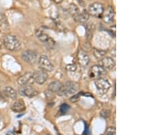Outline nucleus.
Masks as SVG:
<instances>
[{
    "label": "nucleus",
    "instance_id": "obj_1",
    "mask_svg": "<svg viewBox=\"0 0 153 135\" xmlns=\"http://www.w3.org/2000/svg\"><path fill=\"white\" fill-rule=\"evenodd\" d=\"M4 45L8 50L10 51H15L21 48V43L16 36L13 35H6L3 40Z\"/></svg>",
    "mask_w": 153,
    "mask_h": 135
},
{
    "label": "nucleus",
    "instance_id": "obj_2",
    "mask_svg": "<svg viewBox=\"0 0 153 135\" xmlns=\"http://www.w3.org/2000/svg\"><path fill=\"white\" fill-rule=\"evenodd\" d=\"M78 90V86L76 83L73 81H68L65 85H63L62 88L58 92L59 95H67L74 94Z\"/></svg>",
    "mask_w": 153,
    "mask_h": 135
},
{
    "label": "nucleus",
    "instance_id": "obj_3",
    "mask_svg": "<svg viewBox=\"0 0 153 135\" xmlns=\"http://www.w3.org/2000/svg\"><path fill=\"white\" fill-rule=\"evenodd\" d=\"M104 10L103 4L99 3V2H95V3L89 5L88 12L91 16L97 17V18H102Z\"/></svg>",
    "mask_w": 153,
    "mask_h": 135
},
{
    "label": "nucleus",
    "instance_id": "obj_4",
    "mask_svg": "<svg viewBox=\"0 0 153 135\" xmlns=\"http://www.w3.org/2000/svg\"><path fill=\"white\" fill-rule=\"evenodd\" d=\"M95 87L97 88L98 92L101 95H103L108 92L110 88V83L107 79L103 78H100L96 79L95 81Z\"/></svg>",
    "mask_w": 153,
    "mask_h": 135
},
{
    "label": "nucleus",
    "instance_id": "obj_5",
    "mask_svg": "<svg viewBox=\"0 0 153 135\" xmlns=\"http://www.w3.org/2000/svg\"><path fill=\"white\" fill-rule=\"evenodd\" d=\"M107 73L104 68H102L100 65H95L92 66L88 72V75L91 79H98V78H102Z\"/></svg>",
    "mask_w": 153,
    "mask_h": 135
},
{
    "label": "nucleus",
    "instance_id": "obj_6",
    "mask_svg": "<svg viewBox=\"0 0 153 135\" xmlns=\"http://www.w3.org/2000/svg\"><path fill=\"white\" fill-rule=\"evenodd\" d=\"M38 64L40 69L46 72H51L54 68L53 63L46 55H41L39 57Z\"/></svg>",
    "mask_w": 153,
    "mask_h": 135
},
{
    "label": "nucleus",
    "instance_id": "obj_7",
    "mask_svg": "<svg viewBox=\"0 0 153 135\" xmlns=\"http://www.w3.org/2000/svg\"><path fill=\"white\" fill-rule=\"evenodd\" d=\"M21 58L26 63L29 64H34L38 61V54L34 51L27 50L22 53Z\"/></svg>",
    "mask_w": 153,
    "mask_h": 135
},
{
    "label": "nucleus",
    "instance_id": "obj_8",
    "mask_svg": "<svg viewBox=\"0 0 153 135\" xmlns=\"http://www.w3.org/2000/svg\"><path fill=\"white\" fill-rule=\"evenodd\" d=\"M103 22L106 24H112L114 23L115 18V12L111 6L108 7L107 8L104 10L102 16Z\"/></svg>",
    "mask_w": 153,
    "mask_h": 135
},
{
    "label": "nucleus",
    "instance_id": "obj_9",
    "mask_svg": "<svg viewBox=\"0 0 153 135\" xmlns=\"http://www.w3.org/2000/svg\"><path fill=\"white\" fill-rule=\"evenodd\" d=\"M17 82H18L19 85L21 86L32 85V84L34 83L33 73L31 72L25 73L23 75H22L21 77H20L18 78Z\"/></svg>",
    "mask_w": 153,
    "mask_h": 135
},
{
    "label": "nucleus",
    "instance_id": "obj_10",
    "mask_svg": "<svg viewBox=\"0 0 153 135\" xmlns=\"http://www.w3.org/2000/svg\"><path fill=\"white\" fill-rule=\"evenodd\" d=\"M19 93L23 96L28 98L34 97L38 94V92H37L31 85L21 86L19 90Z\"/></svg>",
    "mask_w": 153,
    "mask_h": 135
},
{
    "label": "nucleus",
    "instance_id": "obj_11",
    "mask_svg": "<svg viewBox=\"0 0 153 135\" xmlns=\"http://www.w3.org/2000/svg\"><path fill=\"white\" fill-rule=\"evenodd\" d=\"M33 75L34 82H36L39 85H42L43 83L46 81L48 78L47 73L42 70L36 71V72L33 73Z\"/></svg>",
    "mask_w": 153,
    "mask_h": 135
},
{
    "label": "nucleus",
    "instance_id": "obj_12",
    "mask_svg": "<svg viewBox=\"0 0 153 135\" xmlns=\"http://www.w3.org/2000/svg\"><path fill=\"white\" fill-rule=\"evenodd\" d=\"M99 65L106 70H112L115 66V61L111 57H104L100 60Z\"/></svg>",
    "mask_w": 153,
    "mask_h": 135
},
{
    "label": "nucleus",
    "instance_id": "obj_13",
    "mask_svg": "<svg viewBox=\"0 0 153 135\" xmlns=\"http://www.w3.org/2000/svg\"><path fill=\"white\" fill-rule=\"evenodd\" d=\"M89 15L90 14H88V11L84 10L81 12H78V14H76L74 18L76 22H77L78 23L83 24L86 23L88 21V19H89Z\"/></svg>",
    "mask_w": 153,
    "mask_h": 135
},
{
    "label": "nucleus",
    "instance_id": "obj_14",
    "mask_svg": "<svg viewBox=\"0 0 153 135\" xmlns=\"http://www.w3.org/2000/svg\"><path fill=\"white\" fill-rule=\"evenodd\" d=\"M78 62L82 66H86L90 62V58L85 51L81 50L78 53Z\"/></svg>",
    "mask_w": 153,
    "mask_h": 135
},
{
    "label": "nucleus",
    "instance_id": "obj_15",
    "mask_svg": "<svg viewBox=\"0 0 153 135\" xmlns=\"http://www.w3.org/2000/svg\"><path fill=\"white\" fill-rule=\"evenodd\" d=\"M12 110L15 113H21L24 111L26 109L25 102L22 100H16L13 104H12L11 107Z\"/></svg>",
    "mask_w": 153,
    "mask_h": 135
},
{
    "label": "nucleus",
    "instance_id": "obj_16",
    "mask_svg": "<svg viewBox=\"0 0 153 135\" xmlns=\"http://www.w3.org/2000/svg\"><path fill=\"white\" fill-rule=\"evenodd\" d=\"M36 36L39 40L44 43H46L49 40V38H50V37L46 33L44 28H39L37 30Z\"/></svg>",
    "mask_w": 153,
    "mask_h": 135
},
{
    "label": "nucleus",
    "instance_id": "obj_17",
    "mask_svg": "<svg viewBox=\"0 0 153 135\" xmlns=\"http://www.w3.org/2000/svg\"><path fill=\"white\" fill-rule=\"evenodd\" d=\"M63 87V84L58 81H53L48 85V90L54 93H58Z\"/></svg>",
    "mask_w": 153,
    "mask_h": 135
},
{
    "label": "nucleus",
    "instance_id": "obj_18",
    "mask_svg": "<svg viewBox=\"0 0 153 135\" xmlns=\"http://www.w3.org/2000/svg\"><path fill=\"white\" fill-rule=\"evenodd\" d=\"M95 29V26L93 23H88L86 26V37L88 41H90L93 38Z\"/></svg>",
    "mask_w": 153,
    "mask_h": 135
},
{
    "label": "nucleus",
    "instance_id": "obj_19",
    "mask_svg": "<svg viewBox=\"0 0 153 135\" xmlns=\"http://www.w3.org/2000/svg\"><path fill=\"white\" fill-rule=\"evenodd\" d=\"M4 95H6L7 97H8L11 99H16L17 97V94L15 90L10 86H7L4 89Z\"/></svg>",
    "mask_w": 153,
    "mask_h": 135
},
{
    "label": "nucleus",
    "instance_id": "obj_20",
    "mask_svg": "<svg viewBox=\"0 0 153 135\" xmlns=\"http://www.w3.org/2000/svg\"><path fill=\"white\" fill-rule=\"evenodd\" d=\"M9 28L10 27L6 16L4 14H0V31H7L9 30Z\"/></svg>",
    "mask_w": 153,
    "mask_h": 135
},
{
    "label": "nucleus",
    "instance_id": "obj_21",
    "mask_svg": "<svg viewBox=\"0 0 153 135\" xmlns=\"http://www.w3.org/2000/svg\"><path fill=\"white\" fill-rule=\"evenodd\" d=\"M66 12L71 16L74 17L76 14H78L79 8L76 5L74 4H71L66 8Z\"/></svg>",
    "mask_w": 153,
    "mask_h": 135
},
{
    "label": "nucleus",
    "instance_id": "obj_22",
    "mask_svg": "<svg viewBox=\"0 0 153 135\" xmlns=\"http://www.w3.org/2000/svg\"><path fill=\"white\" fill-rule=\"evenodd\" d=\"M105 53L106 52L104 51L99 50V49L96 48L93 49V54H94L95 58L97 59V60H102L103 57H104Z\"/></svg>",
    "mask_w": 153,
    "mask_h": 135
},
{
    "label": "nucleus",
    "instance_id": "obj_23",
    "mask_svg": "<svg viewBox=\"0 0 153 135\" xmlns=\"http://www.w3.org/2000/svg\"><path fill=\"white\" fill-rule=\"evenodd\" d=\"M110 114H111L110 110L106 109L102 110V111L100 112V116L102 117V118H104V119L108 118V117L110 116Z\"/></svg>",
    "mask_w": 153,
    "mask_h": 135
},
{
    "label": "nucleus",
    "instance_id": "obj_24",
    "mask_svg": "<svg viewBox=\"0 0 153 135\" xmlns=\"http://www.w3.org/2000/svg\"><path fill=\"white\" fill-rule=\"evenodd\" d=\"M103 135H117V131L114 127H109Z\"/></svg>",
    "mask_w": 153,
    "mask_h": 135
},
{
    "label": "nucleus",
    "instance_id": "obj_25",
    "mask_svg": "<svg viewBox=\"0 0 153 135\" xmlns=\"http://www.w3.org/2000/svg\"><path fill=\"white\" fill-rule=\"evenodd\" d=\"M45 96L48 100H52L55 98V93L48 90L45 92Z\"/></svg>",
    "mask_w": 153,
    "mask_h": 135
},
{
    "label": "nucleus",
    "instance_id": "obj_26",
    "mask_svg": "<svg viewBox=\"0 0 153 135\" xmlns=\"http://www.w3.org/2000/svg\"><path fill=\"white\" fill-rule=\"evenodd\" d=\"M69 109H70V107H69V105L67 104H63L61 105L60 107V112L62 113L63 114L64 113H67Z\"/></svg>",
    "mask_w": 153,
    "mask_h": 135
},
{
    "label": "nucleus",
    "instance_id": "obj_27",
    "mask_svg": "<svg viewBox=\"0 0 153 135\" xmlns=\"http://www.w3.org/2000/svg\"><path fill=\"white\" fill-rule=\"evenodd\" d=\"M45 44L48 48L51 49L54 47V46H55V41H54L51 38H49V40L46 42Z\"/></svg>",
    "mask_w": 153,
    "mask_h": 135
},
{
    "label": "nucleus",
    "instance_id": "obj_28",
    "mask_svg": "<svg viewBox=\"0 0 153 135\" xmlns=\"http://www.w3.org/2000/svg\"><path fill=\"white\" fill-rule=\"evenodd\" d=\"M66 68H67V70L70 71H72L73 72V71H75L76 70V69H77V66H76V65L74 64V63H71V64L68 65Z\"/></svg>",
    "mask_w": 153,
    "mask_h": 135
},
{
    "label": "nucleus",
    "instance_id": "obj_29",
    "mask_svg": "<svg viewBox=\"0 0 153 135\" xmlns=\"http://www.w3.org/2000/svg\"><path fill=\"white\" fill-rule=\"evenodd\" d=\"M80 99V94H76V95H74L73 96H71L70 98V101L71 102H77Z\"/></svg>",
    "mask_w": 153,
    "mask_h": 135
},
{
    "label": "nucleus",
    "instance_id": "obj_30",
    "mask_svg": "<svg viewBox=\"0 0 153 135\" xmlns=\"http://www.w3.org/2000/svg\"><path fill=\"white\" fill-rule=\"evenodd\" d=\"M53 1H55L56 4H60L63 1V0H53Z\"/></svg>",
    "mask_w": 153,
    "mask_h": 135
},
{
    "label": "nucleus",
    "instance_id": "obj_31",
    "mask_svg": "<svg viewBox=\"0 0 153 135\" xmlns=\"http://www.w3.org/2000/svg\"><path fill=\"white\" fill-rule=\"evenodd\" d=\"M1 46H2V43H1V40H0V48H1Z\"/></svg>",
    "mask_w": 153,
    "mask_h": 135
}]
</instances>
